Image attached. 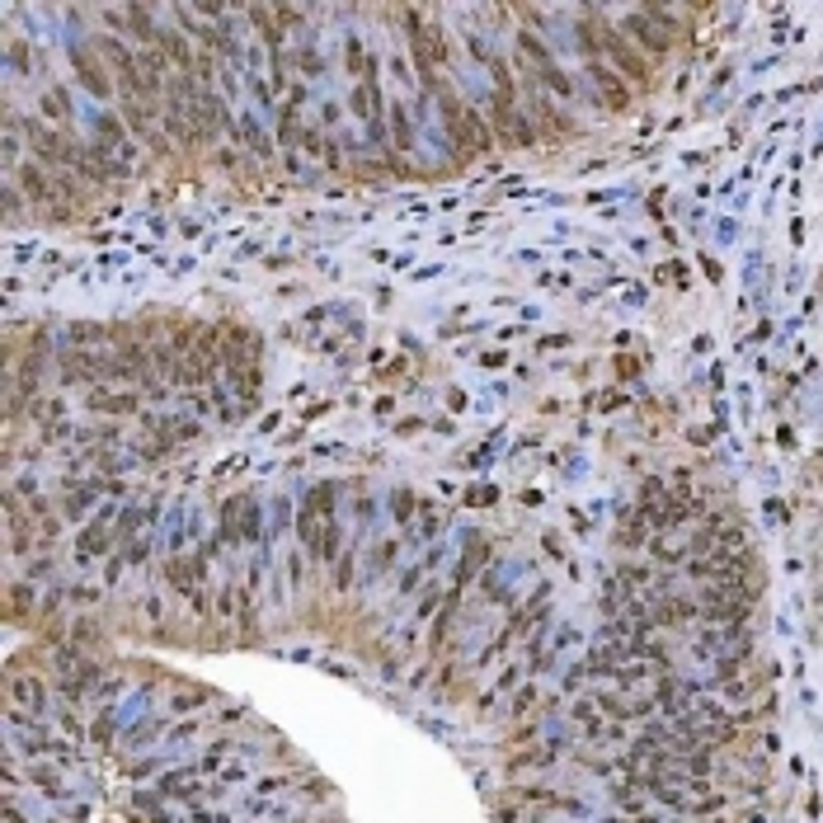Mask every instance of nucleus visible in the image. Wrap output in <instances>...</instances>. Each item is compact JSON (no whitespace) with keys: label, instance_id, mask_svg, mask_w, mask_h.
Here are the masks:
<instances>
[{"label":"nucleus","instance_id":"f257e3e1","mask_svg":"<svg viewBox=\"0 0 823 823\" xmlns=\"http://www.w3.org/2000/svg\"><path fill=\"white\" fill-rule=\"evenodd\" d=\"M489 76H494V99H489V132L494 141L518 151V146H532L537 132L532 123L518 113V85H513V66L504 57H489Z\"/></svg>","mask_w":823,"mask_h":823},{"label":"nucleus","instance_id":"f03ea898","mask_svg":"<svg viewBox=\"0 0 823 823\" xmlns=\"http://www.w3.org/2000/svg\"><path fill=\"white\" fill-rule=\"evenodd\" d=\"M438 113H442V127H448V141H452V151H456V165H466L471 156H480V151H489V146H499V141H494V132H489V123H485L475 109L461 104V99H456L448 85L438 90Z\"/></svg>","mask_w":823,"mask_h":823},{"label":"nucleus","instance_id":"7ed1b4c3","mask_svg":"<svg viewBox=\"0 0 823 823\" xmlns=\"http://www.w3.org/2000/svg\"><path fill=\"white\" fill-rule=\"evenodd\" d=\"M602 47H607V57H612V71L621 76V80H631V85H640V90H650V80H654V66H650V57L640 52V47L625 38L621 28H612L602 20Z\"/></svg>","mask_w":823,"mask_h":823},{"label":"nucleus","instance_id":"20e7f679","mask_svg":"<svg viewBox=\"0 0 823 823\" xmlns=\"http://www.w3.org/2000/svg\"><path fill=\"white\" fill-rule=\"evenodd\" d=\"M673 14L668 10H658V5H640L625 14V28L621 33H635V43L645 47V57H664L668 47H673Z\"/></svg>","mask_w":823,"mask_h":823},{"label":"nucleus","instance_id":"39448f33","mask_svg":"<svg viewBox=\"0 0 823 823\" xmlns=\"http://www.w3.org/2000/svg\"><path fill=\"white\" fill-rule=\"evenodd\" d=\"M518 52H522L527 61H532V66H537V80H541V85H551V90H555L560 99H569V94H574V85H569V76H565V71H560V66H555V57H551V47L541 43L537 33H527V28L518 33Z\"/></svg>","mask_w":823,"mask_h":823},{"label":"nucleus","instance_id":"423d86ee","mask_svg":"<svg viewBox=\"0 0 823 823\" xmlns=\"http://www.w3.org/2000/svg\"><path fill=\"white\" fill-rule=\"evenodd\" d=\"M259 532V504L254 494H230L222 504V541H240Z\"/></svg>","mask_w":823,"mask_h":823},{"label":"nucleus","instance_id":"0eeeda50","mask_svg":"<svg viewBox=\"0 0 823 823\" xmlns=\"http://www.w3.org/2000/svg\"><path fill=\"white\" fill-rule=\"evenodd\" d=\"M71 66H76V80L85 85L94 99H109V76H104V61H99L85 43H71Z\"/></svg>","mask_w":823,"mask_h":823},{"label":"nucleus","instance_id":"6e6552de","mask_svg":"<svg viewBox=\"0 0 823 823\" xmlns=\"http://www.w3.org/2000/svg\"><path fill=\"white\" fill-rule=\"evenodd\" d=\"M588 76H593V85H598V94L607 99V109H612V113H625V109H631V90H625V80H621L602 57L588 61Z\"/></svg>","mask_w":823,"mask_h":823},{"label":"nucleus","instance_id":"1a4fd4ad","mask_svg":"<svg viewBox=\"0 0 823 823\" xmlns=\"http://www.w3.org/2000/svg\"><path fill=\"white\" fill-rule=\"evenodd\" d=\"M250 20H254V28L263 33V43L273 47H283V28H292V24H302V10H250ZM283 57V52H278Z\"/></svg>","mask_w":823,"mask_h":823},{"label":"nucleus","instance_id":"9d476101","mask_svg":"<svg viewBox=\"0 0 823 823\" xmlns=\"http://www.w3.org/2000/svg\"><path fill=\"white\" fill-rule=\"evenodd\" d=\"M165 574H170V588L189 598V593H198V579L207 574V560L203 555H179V560H170V569H165Z\"/></svg>","mask_w":823,"mask_h":823},{"label":"nucleus","instance_id":"9b49d317","mask_svg":"<svg viewBox=\"0 0 823 823\" xmlns=\"http://www.w3.org/2000/svg\"><path fill=\"white\" fill-rule=\"evenodd\" d=\"M38 118L47 123V127H66V123H71V94H66L61 85H52V90H47L43 99H38Z\"/></svg>","mask_w":823,"mask_h":823},{"label":"nucleus","instance_id":"f8f14e48","mask_svg":"<svg viewBox=\"0 0 823 823\" xmlns=\"http://www.w3.org/2000/svg\"><path fill=\"white\" fill-rule=\"evenodd\" d=\"M146 428H151V448H156V452H170V448H179L184 438H193V428H189L184 419H151Z\"/></svg>","mask_w":823,"mask_h":823},{"label":"nucleus","instance_id":"ddd939ff","mask_svg":"<svg viewBox=\"0 0 823 823\" xmlns=\"http://www.w3.org/2000/svg\"><path fill=\"white\" fill-rule=\"evenodd\" d=\"M391 113V156H405L415 146V127H409V104H386Z\"/></svg>","mask_w":823,"mask_h":823},{"label":"nucleus","instance_id":"4468645a","mask_svg":"<svg viewBox=\"0 0 823 823\" xmlns=\"http://www.w3.org/2000/svg\"><path fill=\"white\" fill-rule=\"evenodd\" d=\"M343 66H349L358 80H376V57H367L362 38H343Z\"/></svg>","mask_w":823,"mask_h":823},{"label":"nucleus","instance_id":"2eb2a0df","mask_svg":"<svg viewBox=\"0 0 823 823\" xmlns=\"http://www.w3.org/2000/svg\"><path fill=\"white\" fill-rule=\"evenodd\" d=\"M109 541H113V532H109V518H99V522H90L85 532H80V560H94L99 551H109Z\"/></svg>","mask_w":823,"mask_h":823},{"label":"nucleus","instance_id":"dca6fc26","mask_svg":"<svg viewBox=\"0 0 823 823\" xmlns=\"http://www.w3.org/2000/svg\"><path fill=\"white\" fill-rule=\"evenodd\" d=\"M90 405L99 409V415H132L137 409V395H109V391H94Z\"/></svg>","mask_w":823,"mask_h":823},{"label":"nucleus","instance_id":"f3484780","mask_svg":"<svg viewBox=\"0 0 823 823\" xmlns=\"http://www.w3.org/2000/svg\"><path fill=\"white\" fill-rule=\"evenodd\" d=\"M10 61H14V71H24V66H28V47H24V38H10Z\"/></svg>","mask_w":823,"mask_h":823}]
</instances>
